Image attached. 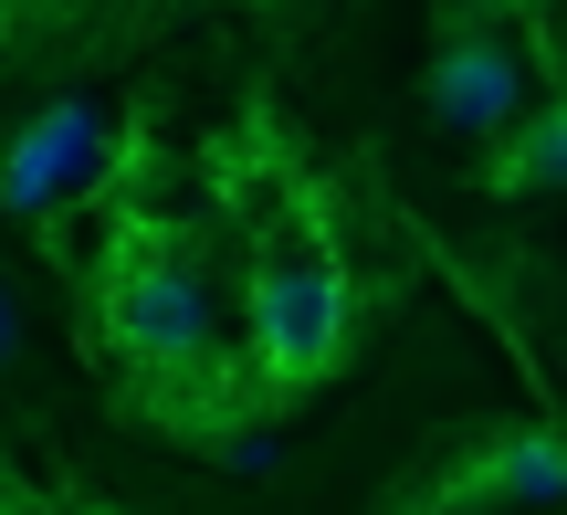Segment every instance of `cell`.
<instances>
[{
	"label": "cell",
	"mask_w": 567,
	"mask_h": 515,
	"mask_svg": "<svg viewBox=\"0 0 567 515\" xmlns=\"http://www.w3.org/2000/svg\"><path fill=\"white\" fill-rule=\"evenodd\" d=\"M95 158H105V116L63 95V105H42V116L0 147V200H11V210H42L53 189H74Z\"/></svg>",
	"instance_id": "277c9868"
},
{
	"label": "cell",
	"mask_w": 567,
	"mask_h": 515,
	"mask_svg": "<svg viewBox=\"0 0 567 515\" xmlns=\"http://www.w3.org/2000/svg\"><path fill=\"white\" fill-rule=\"evenodd\" d=\"M463 495H567V442L557 432H515V442H494L484 463L463 474Z\"/></svg>",
	"instance_id": "8992f818"
},
{
	"label": "cell",
	"mask_w": 567,
	"mask_h": 515,
	"mask_svg": "<svg viewBox=\"0 0 567 515\" xmlns=\"http://www.w3.org/2000/svg\"><path fill=\"white\" fill-rule=\"evenodd\" d=\"M484 189H567V95H547L505 147L484 158Z\"/></svg>",
	"instance_id": "5b68a950"
},
{
	"label": "cell",
	"mask_w": 567,
	"mask_h": 515,
	"mask_svg": "<svg viewBox=\"0 0 567 515\" xmlns=\"http://www.w3.org/2000/svg\"><path fill=\"white\" fill-rule=\"evenodd\" d=\"M347 264L326 253V231H274L252 253V369L274 390H316L326 369L347 358Z\"/></svg>",
	"instance_id": "6da1fadb"
},
{
	"label": "cell",
	"mask_w": 567,
	"mask_h": 515,
	"mask_svg": "<svg viewBox=\"0 0 567 515\" xmlns=\"http://www.w3.org/2000/svg\"><path fill=\"white\" fill-rule=\"evenodd\" d=\"M95 327H105V348H116L126 369L179 379V369H200V358H210V295H200V274H189L168 243L116 231L105 285H95Z\"/></svg>",
	"instance_id": "7a4b0ae2"
},
{
	"label": "cell",
	"mask_w": 567,
	"mask_h": 515,
	"mask_svg": "<svg viewBox=\"0 0 567 515\" xmlns=\"http://www.w3.org/2000/svg\"><path fill=\"white\" fill-rule=\"evenodd\" d=\"M515 105H526V53H515V32H494L484 11H452L442 42H431V116L484 137Z\"/></svg>",
	"instance_id": "3957f363"
}]
</instances>
